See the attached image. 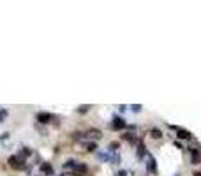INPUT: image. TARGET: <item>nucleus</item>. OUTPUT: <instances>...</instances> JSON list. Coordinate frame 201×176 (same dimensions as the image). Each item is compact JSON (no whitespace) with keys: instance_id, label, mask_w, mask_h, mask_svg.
<instances>
[{"instance_id":"nucleus-1","label":"nucleus","mask_w":201,"mask_h":176,"mask_svg":"<svg viewBox=\"0 0 201 176\" xmlns=\"http://www.w3.org/2000/svg\"><path fill=\"white\" fill-rule=\"evenodd\" d=\"M9 166L14 169H23L25 167V159H21L18 155H11L9 157Z\"/></svg>"},{"instance_id":"nucleus-2","label":"nucleus","mask_w":201,"mask_h":176,"mask_svg":"<svg viewBox=\"0 0 201 176\" xmlns=\"http://www.w3.org/2000/svg\"><path fill=\"white\" fill-rule=\"evenodd\" d=\"M124 127H125V120H124L122 116L115 115V116H113V122H111V129H113V130H122Z\"/></svg>"},{"instance_id":"nucleus-3","label":"nucleus","mask_w":201,"mask_h":176,"mask_svg":"<svg viewBox=\"0 0 201 176\" xmlns=\"http://www.w3.org/2000/svg\"><path fill=\"white\" fill-rule=\"evenodd\" d=\"M171 129L176 130V136L180 138V139H189V138H191V132L185 130V129H180V127H171Z\"/></svg>"},{"instance_id":"nucleus-4","label":"nucleus","mask_w":201,"mask_h":176,"mask_svg":"<svg viewBox=\"0 0 201 176\" xmlns=\"http://www.w3.org/2000/svg\"><path fill=\"white\" fill-rule=\"evenodd\" d=\"M39 169H41V173H44V174H53V173H55V171H53V166L48 164V162H42V164L39 166Z\"/></svg>"},{"instance_id":"nucleus-5","label":"nucleus","mask_w":201,"mask_h":176,"mask_svg":"<svg viewBox=\"0 0 201 176\" xmlns=\"http://www.w3.org/2000/svg\"><path fill=\"white\" fill-rule=\"evenodd\" d=\"M35 118H37L41 123H48V122H51V118H53V116H51L50 113H37V115H35Z\"/></svg>"},{"instance_id":"nucleus-6","label":"nucleus","mask_w":201,"mask_h":176,"mask_svg":"<svg viewBox=\"0 0 201 176\" xmlns=\"http://www.w3.org/2000/svg\"><path fill=\"white\" fill-rule=\"evenodd\" d=\"M146 167H148V171H150V173H153V174L157 173V166H155V159H153L152 155L148 157V164H146Z\"/></svg>"},{"instance_id":"nucleus-7","label":"nucleus","mask_w":201,"mask_h":176,"mask_svg":"<svg viewBox=\"0 0 201 176\" xmlns=\"http://www.w3.org/2000/svg\"><path fill=\"white\" fill-rule=\"evenodd\" d=\"M145 153H146L145 144H143V141H140V143H138V157H140V159H143V157H145Z\"/></svg>"},{"instance_id":"nucleus-8","label":"nucleus","mask_w":201,"mask_h":176,"mask_svg":"<svg viewBox=\"0 0 201 176\" xmlns=\"http://www.w3.org/2000/svg\"><path fill=\"white\" fill-rule=\"evenodd\" d=\"M150 136H152L153 139H161V138H162V132H161L159 129H155V127H153V129L150 130Z\"/></svg>"},{"instance_id":"nucleus-9","label":"nucleus","mask_w":201,"mask_h":176,"mask_svg":"<svg viewBox=\"0 0 201 176\" xmlns=\"http://www.w3.org/2000/svg\"><path fill=\"white\" fill-rule=\"evenodd\" d=\"M122 138H124V139H125V141H129V143H131V144H136V138H134V136H132V134H124V136H122Z\"/></svg>"},{"instance_id":"nucleus-10","label":"nucleus","mask_w":201,"mask_h":176,"mask_svg":"<svg viewBox=\"0 0 201 176\" xmlns=\"http://www.w3.org/2000/svg\"><path fill=\"white\" fill-rule=\"evenodd\" d=\"M28 155H32V150L30 148H27V146H23V148H21V157H28Z\"/></svg>"},{"instance_id":"nucleus-11","label":"nucleus","mask_w":201,"mask_h":176,"mask_svg":"<svg viewBox=\"0 0 201 176\" xmlns=\"http://www.w3.org/2000/svg\"><path fill=\"white\" fill-rule=\"evenodd\" d=\"M191 162H192V164H201V153L192 155V157H191Z\"/></svg>"},{"instance_id":"nucleus-12","label":"nucleus","mask_w":201,"mask_h":176,"mask_svg":"<svg viewBox=\"0 0 201 176\" xmlns=\"http://www.w3.org/2000/svg\"><path fill=\"white\" fill-rule=\"evenodd\" d=\"M85 146H86L88 151H95V150H97V144H95V143H86Z\"/></svg>"},{"instance_id":"nucleus-13","label":"nucleus","mask_w":201,"mask_h":176,"mask_svg":"<svg viewBox=\"0 0 201 176\" xmlns=\"http://www.w3.org/2000/svg\"><path fill=\"white\" fill-rule=\"evenodd\" d=\"M118 146H120V144L115 141V143H111V144H109V148H108V150H109V151H117V150H118Z\"/></svg>"},{"instance_id":"nucleus-14","label":"nucleus","mask_w":201,"mask_h":176,"mask_svg":"<svg viewBox=\"0 0 201 176\" xmlns=\"http://www.w3.org/2000/svg\"><path fill=\"white\" fill-rule=\"evenodd\" d=\"M7 118V111H6V109H0V122H4Z\"/></svg>"},{"instance_id":"nucleus-15","label":"nucleus","mask_w":201,"mask_h":176,"mask_svg":"<svg viewBox=\"0 0 201 176\" xmlns=\"http://www.w3.org/2000/svg\"><path fill=\"white\" fill-rule=\"evenodd\" d=\"M131 109H132L134 113H138V111H141V106H140V104H136V106H132Z\"/></svg>"},{"instance_id":"nucleus-16","label":"nucleus","mask_w":201,"mask_h":176,"mask_svg":"<svg viewBox=\"0 0 201 176\" xmlns=\"http://www.w3.org/2000/svg\"><path fill=\"white\" fill-rule=\"evenodd\" d=\"M9 138V132H4V134H2V138H0V139H2V141H6Z\"/></svg>"},{"instance_id":"nucleus-17","label":"nucleus","mask_w":201,"mask_h":176,"mask_svg":"<svg viewBox=\"0 0 201 176\" xmlns=\"http://www.w3.org/2000/svg\"><path fill=\"white\" fill-rule=\"evenodd\" d=\"M125 174H127L125 171H118V173H117V176H125Z\"/></svg>"},{"instance_id":"nucleus-18","label":"nucleus","mask_w":201,"mask_h":176,"mask_svg":"<svg viewBox=\"0 0 201 176\" xmlns=\"http://www.w3.org/2000/svg\"><path fill=\"white\" fill-rule=\"evenodd\" d=\"M60 176H64V174H60Z\"/></svg>"}]
</instances>
